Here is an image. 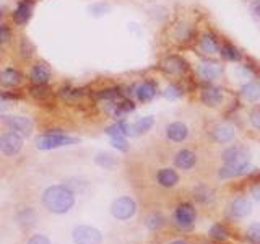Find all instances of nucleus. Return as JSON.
I'll return each instance as SVG.
<instances>
[{"label": "nucleus", "instance_id": "1", "mask_svg": "<svg viewBox=\"0 0 260 244\" xmlns=\"http://www.w3.org/2000/svg\"><path fill=\"white\" fill-rule=\"evenodd\" d=\"M202 20V16H197L192 8L176 12V15L162 29L165 43L173 49H190Z\"/></svg>", "mask_w": 260, "mask_h": 244}, {"label": "nucleus", "instance_id": "2", "mask_svg": "<svg viewBox=\"0 0 260 244\" xmlns=\"http://www.w3.org/2000/svg\"><path fill=\"white\" fill-rule=\"evenodd\" d=\"M221 38H223V35L218 31L216 26L208 24L202 20L190 49L197 52L199 57H216L219 54Z\"/></svg>", "mask_w": 260, "mask_h": 244}, {"label": "nucleus", "instance_id": "3", "mask_svg": "<svg viewBox=\"0 0 260 244\" xmlns=\"http://www.w3.org/2000/svg\"><path fill=\"white\" fill-rule=\"evenodd\" d=\"M41 200H43V205L49 211L57 215H63L75 205V194H73V191L69 186L55 184L47 187L43 192V199Z\"/></svg>", "mask_w": 260, "mask_h": 244}, {"label": "nucleus", "instance_id": "4", "mask_svg": "<svg viewBox=\"0 0 260 244\" xmlns=\"http://www.w3.org/2000/svg\"><path fill=\"white\" fill-rule=\"evenodd\" d=\"M158 70L165 77H168V80H182V81L193 80L192 64L179 52H171L162 55L158 62Z\"/></svg>", "mask_w": 260, "mask_h": 244}, {"label": "nucleus", "instance_id": "5", "mask_svg": "<svg viewBox=\"0 0 260 244\" xmlns=\"http://www.w3.org/2000/svg\"><path fill=\"white\" fill-rule=\"evenodd\" d=\"M192 73L197 83H219V80L224 78L226 67L216 57H200L199 62L192 65Z\"/></svg>", "mask_w": 260, "mask_h": 244}, {"label": "nucleus", "instance_id": "6", "mask_svg": "<svg viewBox=\"0 0 260 244\" xmlns=\"http://www.w3.org/2000/svg\"><path fill=\"white\" fill-rule=\"evenodd\" d=\"M192 92L197 93V100L202 106L210 109H219L228 106L230 92L219 83H197Z\"/></svg>", "mask_w": 260, "mask_h": 244}, {"label": "nucleus", "instance_id": "7", "mask_svg": "<svg viewBox=\"0 0 260 244\" xmlns=\"http://www.w3.org/2000/svg\"><path fill=\"white\" fill-rule=\"evenodd\" d=\"M80 143V138L69 137L65 134H44L36 138V146L39 150H54L67 145H77Z\"/></svg>", "mask_w": 260, "mask_h": 244}, {"label": "nucleus", "instance_id": "8", "mask_svg": "<svg viewBox=\"0 0 260 244\" xmlns=\"http://www.w3.org/2000/svg\"><path fill=\"white\" fill-rule=\"evenodd\" d=\"M223 165H244L250 163V150L242 143H231L226 145L221 153Z\"/></svg>", "mask_w": 260, "mask_h": 244}, {"label": "nucleus", "instance_id": "9", "mask_svg": "<svg viewBox=\"0 0 260 244\" xmlns=\"http://www.w3.org/2000/svg\"><path fill=\"white\" fill-rule=\"evenodd\" d=\"M72 238L75 244H101L103 234L98 228L88 226V225H78L73 228Z\"/></svg>", "mask_w": 260, "mask_h": 244}, {"label": "nucleus", "instance_id": "10", "mask_svg": "<svg viewBox=\"0 0 260 244\" xmlns=\"http://www.w3.org/2000/svg\"><path fill=\"white\" fill-rule=\"evenodd\" d=\"M23 150V135L15 132H5L0 135V151L5 157H16Z\"/></svg>", "mask_w": 260, "mask_h": 244}, {"label": "nucleus", "instance_id": "11", "mask_svg": "<svg viewBox=\"0 0 260 244\" xmlns=\"http://www.w3.org/2000/svg\"><path fill=\"white\" fill-rule=\"evenodd\" d=\"M137 211V203L132 197H119L112 202L111 205V214L114 218L120 220V222H125L130 220Z\"/></svg>", "mask_w": 260, "mask_h": 244}, {"label": "nucleus", "instance_id": "12", "mask_svg": "<svg viewBox=\"0 0 260 244\" xmlns=\"http://www.w3.org/2000/svg\"><path fill=\"white\" fill-rule=\"evenodd\" d=\"M210 138L218 145H230L236 138V130L230 122H216L210 129Z\"/></svg>", "mask_w": 260, "mask_h": 244}, {"label": "nucleus", "instance_id": "13", "mask_svg": "<svg viewBox=\"0 0 260 244\" xmlns=\"http://www.w3.org/2000/svg\"><path fill=\"white\" fill-rule=\"evenodd\" d=\"M159 93V86L154 80L148 78V80H143L140 83H135L134 86V96L138 103H150L153 101L154 98L158 96Z\"/></svg>", "mask_w": 260, "mask_h": 244}, {"label": "nucleus", "instance_id": "14", "mask_svg": "<svg viewBox=\"0 0 260 244\" xmlns=\"http://www.w3.org/2000/svg\"><path fill=\"white\" fill-rule=\"evenodd\" d=\"M238 96L244 103L249 104H260V77L250 78L246 83H242L238 89Z\"/></svg>", "mask_w": 260, "mask_h": 244}, {"label": "nucleus", "instance_id": "15", "mask_svg": "<svg viewBox=\"0 0 260 244\" xmlns=\"http://www.w3.org/2000/svg\"><path fill=\"white\" fill-rule=\"evenodd\" d=\"M218 57L223 62H228V64H239V62L244 60V57H246V55H244V52L233 43L231 39H228L226 36H223Z\"/></svg>", "mask_w": 260, "mask_h": 244}, {"label": "nucleus", "instance_id": "16", "mask_svg": "<svg viewBox=\"0 0 260 244\" xmlns=\"http://www.w3.org/2000/svg\"><path fill=\"white\" fill-rule=\"evenodd\" d=\"M57 96H59V100H62L65 104H78L83 98L89 96V89L86 86L63 85L57 89Z\"/></svg>", "mask_w": 260, "mask_h": 244}, {"label": "nucleus", "instance_id": "17", "mask_svg": "<svg viewBox=\"0 0 260 244\" xmlns=\"http://www.w3.org/2000/svg\"><path fill=\"white\" fill-rule=\"evenodd\" d=\"M165 134H166V138L169 142L182 143V142L187 140V138H189L190 129L184 120H173V122H169V124L166 126Z\"/></svg>", "mask_w": 260, "mask_h": 244}, {"label": "nucleus", "instance_id": "18", "mask_svg": "<svg viewBox=\"0 0 260 244\" xmlns=\"http://www.w3.org/2000/svg\"><path fill=\"white\" fill-rule=\"evenodd\" d=\"M89 98H91L94 103L119 101L120 98H124V89H122V86H117V85L104 86V88L93 89V92H89Z\"/></svg>", "mask_w": 260, "mask_h": 244}, {"label": "nucleus", "instance_id": "19", "mask_svg": "<svg viewBox=\"0 0 260 244\" xmlns=\"http://www.w3.org/2000/svg\"><path fill=\"white\" fill-rule=\"evenodd\" d=\"M174 220L176 223L184 228V230H189L195 225V220H197V211L190 205L189 202H184L181 205H177L176 211H174Z\"/></svg>", "mask_w": 260, "mask_h": 244}, {"label": "nucleus", "instance_id": "20", "mask_svg": "<svg viewBox=\"0 0 260 244\" xmlns=\"http://www.w3.org/2000/svg\"><path fill=\"white\" fill-rule=\"evenodd\" d=\"M36 0H20L16 4L15 10L12 12V20L16 26H24L32 16V10H35Z\"/></svg>", "mask_w": 260, "mask_h": 244}, {"label": "nucleus", "instance_id": "21", "mask_svg": "<svg viewBox=\"0 0 260 244\" xmlns=\"http://www.w3.org/2000/svg\"><path fill=\"white\" fill-rule=\"evenodd\" d=\"M0 120L5 122L12 130L21 134L23 137H29L32 132V122H31V119L24 117V116H8V114H2V116H0Z\"/></svg>", "mask_w": 260, "mask_h": 244}, {"label": "nucleus", "instance_id": "22", "mask_svg": "<svg viewBox=\"0 0 260 244\" xmlns=\"http://www.w3.org/2000/svg\"><path fill=\"white\" fill-rule=\"evenodd\" d=\"M51 78H52V69L47 62L39 60L31 65V69H29L31 83H49Z\"/></svg>", "mask_w": 260, "mask_h": 244}, {"label": "nucleus", "instance_id": "23", "mask_svg": "<svg viewBox=\"0 0 260 244\" xmlns=\"http://www.w3.org/2000/svg\"><path fill=\"white\" fill-rule=\"evenodd\" d=\"M26 92L32 100L41 104L54 103V93L51 86H49V83H32L31 86H28Z\"/></svg>", "mask_w": 260, "mask_h": 244}, {"label": "nucleus", "instance_id": "24", "mask_svg": "<svg viewBox=\"0 0 260 244\" xmlns=\"http://www.w3.org/2000/svg\"><path fill=\"white\" fill-rule=\"evenodd\" d=\"M197 153H195L193 150L190 148H182V150H179L176 155H174V158H173V163H174V166L177 169H182V171H189L192 169L195 165H197Z\"/></svg>", "mask_w": 260, "mask_h": 244}, {"label": "nucleus", "instance_id": "25", "mask_svg": "<svg viewBox=\"0 0 260 244\" xmlns=\"http://www.w3.org/2000/svg\"><path fill=\"white\" fill-rule=\"evenodd\" d=\"M24 81V75L15 67H7L0 70V85L4 88H16Z\"/></svg>", "mask_w": 260, "mask_h": 244}, {"label": "nucleus", "instance_id": "26", "mask_svg": "<svg viewBox=\"0 0 260 244\" xmlns=\"http://www.w3.org/2000/svg\"><path fill=\"white\" fill-rule=\"evenodd\" d=\"M252 169L254 168H252L250 163H244V165H223L218 169V176L221 179H234L250 173Z\"/></svg>", "mask_w": 260, "mask_h": 244}, {"label": "nucleus", "instance_id": "27", "mask_svg": "<svg viewBox=\"0 0 260 244\" xmlns=\"http://www.w3.org/2000/svg\"><path fill=\"white\" fill-rule=\"evenodd\" d=\"M230 210L234 218H246L252 211V202L246 197V195H239V197H236L233 200Z\"/></svg>", "mask_w": 260, "mask_h": 244}, {"label": "nucleus", "instance_id": "28", "mask_svg": "<svg viewBox=\"0 0 260 244\" xmlns=\"http://www.w3.org/2000/svg\"><path fill=\"white\" fill-rule=\"evenodd\" d=\"M156 181H158V184L161 187H166V189H169V187H174L179 182V174H177V171L174 168H162V169L158 171Z\"/></svg>", "mask_w": 260, "mask_h": 244}, {"label": "nucleus", "instance_id": "29", "mask_svg": "<svg viewBox=\"0 0 260 244\" xmlns=\"http://www.w3.org/2000/svg\"><path fill=\"white\" fill-rule=\"evenodd\" d=\"M153 126H154V117H153V116L140 117L138 120H135L132 126H130V137L143 135V134L148 132V130H151Z\"/></svg>", "mask_w": 260, "mask_h": 244}, {"label": "nucleus", "instance_id": "30", "mask_svg": "<svg viewBox=\"0 0 260 244\" xmlns=\"http://www.w3.org/2000/svg\"><path fill=\"white\" fill-rule=\"evenodd\" d=\"M193 199L199 203H210L215 199V191L207 184H200L193 189Z\"/></svg>", "mask_w": 260, "mask_h": 244}, {"label": "nucleus", "instance_id": "31", "mask_svg": "<svg viewBox=\"0 0 260 244\" xmlns=\"http://www.w3.org/2000/svg\"><path fill=\"white\" fill-rule=\"evenodd\" d=\"M104 132L108 134L109 137H119V135L127 137V135H130V124L125 119H120V120L116 122V124L106 127Z\"/></svg>", "mask_w": 260, "mask_h": 244}, {"label": "nucleus", "instance_id": "32", "mask_svg": "<svg viewBox=\"0 0 260 244\" xmlns=\"http://www.w3.org/2000/svg\"><path fill=\"white\" fill-rule=\"evenodd\" d=\"M18 51H20V57H21L23 60H29V59H32V55H35L36 47H35V44H32L28 38H24V36H23V38L20 39Z\"/></svg>", "mask_w": 260, "mask_h": 244}, {"label": "nucleus", "instance_id": "33", "mask_svg": "<svg viewBox=\"0 0 260 244\" xmlns=\"http://www.w3.org/2000/svg\"><path fill=\"white\" fill-rule=\"evenodd\" d=\"M94 161H96V165H100V166L104 168V169H112L114 166L117 165V158L114 157V155L106 153V151L98 153V155H96V158H94Z\"/></svg>", "mask_w": 260, "mask_h": 244}, {"label": "nucleus", "instance_id": "34", "mask_svg": "<svg viewBox=\"0 0 260 244\" xmlns=\"http://www.w3.org/2000/svg\"><path fill=\"white\" fill-rule=\"evenodd\" d=\"M145 223H146V226H148V230L156 231V230H159V228L165 226V217H162L161 214H151V215L146 217Z\"/></svg>", "mask_w": 260, "mask_h": 244}, {"label": "nucleus", "instance_id": "35", "mask_svg": "<svg viewBox=\"0 0 260 244\" xmlns=\"http://www.w3.org/2000/svg\"><path fill=\"white\" fill-rule=\"evenodd\" d=\"M111 10V7L108 2H94L88 7V12L91 13V16H94V18H100V16H104L106 13H108Z\"/></svg>", "mask_w": 260, "mask_h": 244}, {"label": "nucleus", "instance_id": "36", "mask_svg": "<svg viewBox=\"0 0 260 244\" xmlns=\"http://www.w3.org/2000/svg\"><path fill=\"white\" fill-rule=\"evenodd\" d=\"M208 234H210V238L213 241H224L228 238V230L221 223H215L213 226L210 228Z\"/></svg>", "mask_w": 260, "mask_h": 244}, {"label": "nucleus", "instance_id": "37", "mask_svg": "<svg viewBox=\"0 0 260 244\" xmlns=\"http://www.w3.org/2000/svg\"><path fill=\"white\" fill-rule=\"evenodd\" d=\"M12 38H13L12 26L8 23L2 21V23H0V47L7 46L12 41Z\"/></svg>", "mask_w": 260, "mask_h": 244}, {"label": "nucleus", "instance_id": "38", "mask_svg": "<svg viewBox=\"0 0 260 244\" xmlns=\"http://www.w3.org/2000/svg\"><path fill=\"white\" fill-rule=\"evenodd\" d=\"M249 124L254 127L255 130H260V104H254L250 108L249 114H247Z\"/></svg>", "mask_w": 260, "mask_h": 244}, {"label": "nucleus", "instance_id": "39", "mask_svg": "<svg viewBox=\"0 0 260 244\" xmlns=\"http://www.w3.org/2000/svg\"><path fill=\"white\" fill-rule=\"evenodd\" d=\"M246 238L252 244H260V223H252L247 231H246Z\"/></svg>", "mask_w": 260, "mask_h": 244}, {"label": "nucleus", "instance_id": "40", "mask_svg": "<svg viewBox=\"0 0 260 244\" xmlns=\"http://www.w3.org/2000/svg\"><path fill=\"white\" fill-rule=\"evenodd\" d=\"M111 145H112L116 150L122 151V153L128 151V148H130V145H128V142H127V138H125V137H122V135H119V137H111Z\"/></svg>", "mask_w": 260, "mask_h": 244}, {"label": "nucleus", "instance_id": "41", "mask_svg": "<svg viewBox=\"0 0 260 244\" xmlns=\"http://www.w3.org/2000/svg\"><path fill=\"white\" fill-rule=\"evenodd\" d=\"M247 10L252 18L260 23V0H247Z\"/></svg>", "mask_w": 260, "mask_h": 244}, {"label": "nucleus", "instance_id": "42", "mask_svg": "<svg viewBox=\"0 0 260 244\" xmlns=\"http://www.w3.org/2000/svg\"><path fill=\"white\" fill-rule=\"evenodd\" d=\"M26 244H51V241H49V238H46V236H43V234H35L28 239Z\"/></svg>", "mask_w": 260, "mask_h": 244}, {"label": "nucleus", "instance_id": "43", "mask_svg": "<svg viewBox=\"0 0 260 244\" xmlns=\"http://www.w3.org/2000/svg\"><path fill=\"white\" fill-rule=\"evenodd\" d=\"M250 195L254 197V200L255 202H258L260 203V181L258 182H255L254 186L250 187Z\"/></svg>", "mask_w": 260, "mask_h": 244}, {"label": "nucleus", "instance_id": "44", "mask_svg": "<svg viewBox=\"0 0 260 244\" xmlns=\"http://www.w3.org/2000/svg\"><path fill=\"white\" fill-rule=\"evenodd\" d=\"M8 108H10V103H8L5 98L0 96V112H5L8 111Z\"/></svg>", "mask_w": 260, "mask_h": 244}, {"label": "nucleus", "instance_id": "45", "mask_svg": "<svg viewBox=\"0 0 260 244\" xmlns=\"http://www.w3.org/2000/svg\"><path fill=\"white\" fill-rule=\"evenodd\" d=\"M171 244H187V242H184V241H173Z\"/></svg>", "mask_w": 260, "mask_h": 244}]
</instances>
